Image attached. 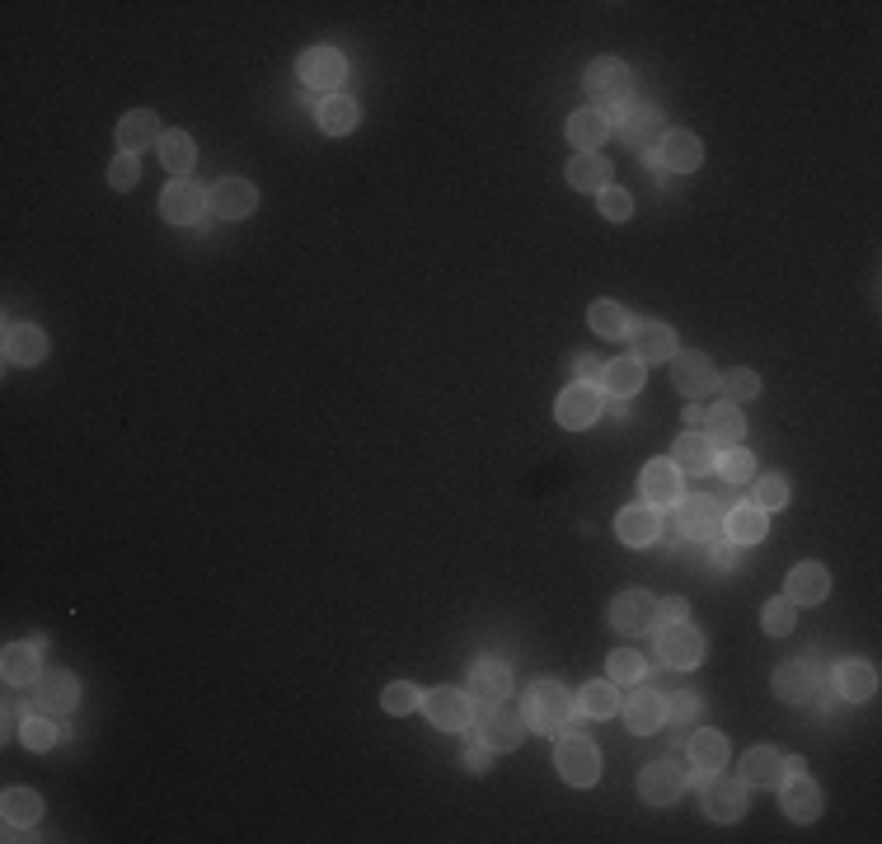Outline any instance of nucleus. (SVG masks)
I'll return each mask as SVG.
<instances>
[{
  "instance_id": "8fccbe9b",
  "label": "nucleus",
  "mask_w": 882,
  "mask_h": 844,
  "mask_svg": "<svg viewBox=\"0 0 882 844\" xmlns=\"http://www.w3.org/2000/svg\"><path fill=\"white\" fill-rule=\"evenodd\" d=\"M605 671H611L615 685H639L643 680V657L630 653V647H620V653H611V661H605Z\"/></svg>"
},
{
  "instance_id": "5fc2aeb1",
  "label": "nucleus",
  "mask_w": 882,
  "mask_h": 844,
  "mask_svg": "<svg viewBox=\"0 0 882 844\" xmlns=\"http://www.w3.org/2000/svg\"><path fill=\"white\" fill-rule=\"evenodd\" d=\"M136 179H142V165H136L132 155H117V160L108 165V188L127 192V188H136Z\"/></svg>"
},
{
  "instance_id": "79ce46f5",
  "label": "nucleus",
  "mask_w": 882,
  "mask_h": 844,
  "mask_svg": "<svg viewBox=\"0 0 882 844\" xmlns=\"http://www.w3.org/2000/svg\"><path fill=\"white\" fill-rule=\"evenodd\" d=\"M578 709H582L587 718H615V713H620V690H615V680H592V685H582Z\"/></svg>"
},
{
  "instance_id": "864d4df0",
  "label": "nucleus",
  "mask_w": 882,
  "mask_h": 844,
  "mask_svg": "<svg viewBox=\"0 0 882 844\" xmlns=\"http://www.w3.org/2000/svg\"><path fill=\"white\" fill-rule=\"evenodd\" d=\"M596 202H601V216H605V221H630V216H634V198H630L624 188H615V184L601 188Z\"/></svg>"
},
{
  "instance_id": "ea45409f",
  "label": "nucleus",
  "mask_w": 882,
  "mask_h": 844,
  "mask_svg": "<svg viewBox=\"0 0 882 844\" xmlns=\"http://www.w3.org/2000/svg\"><path fill=\"white\" fill-rule=\"evenodd\" d=\"M160 160H165V169H174V179H188V169L198 165V146H193V136L188 132H165L160 136Z\"/></svg>"
},
{
  "instance_id": "c756f323",
  "label": "nucleus",
  "mask_w": 882,
  "mask_h": 844,
  "mask_svg": "<svg viewBox=\"0 0 882 844\" xmlns=\"http://www.w3.org/2000/svg\"><path fill=\"white\" fill-rule=\"evenodd\" d=\"M723 540H733V544H756V540H766V512H760L756 502L728 507V512H723Z\"/></svg>"
},
{
  "instance_id": "f3484780",
  "label": "nucleus",
  "mask_w": 882,
  "mask_h": 844,
  "mask_svg": "<svg viewBox=\"0 0 882 844\" xmlns=\"http://www.w3.org/2000/svg\"><path fill=\"white\" fill-rule=\"evenodd\" d=\"M615 123H620V136H624V142H630L634 150H643V155L657 150V142L666 136V123H662V113H657L653 104H630V108L615 117Z\"/></svg>"
},
{
  "instance_id": "09e8293b",
  "label": "nucleus",
  "mask_w": 882,
  "mask_h": 844,
  "mask_svg": "<svg viewBox=\"0 0 882 844\" xmlns=\"http://www.w3.org/2000/svg\"><path fill=\"white\" fill-rule=\"evenodd\" d=\"M793 619H798V611H793V601H789V596H775V601L766 605V615H760V624H766V634H775V638L793 634Z\"/></svg>"
},
{
  "instance_id": "3c124183",
  "label": "nucleus",
  "mask_w": 882,
  "mask_h": 844,
  "mask_svg": "<svg viewBox=\"0 0 882 844\" xmlns=\"http://www.w3.org/2000/svg\"><path fill=\"white\" fill-rule=\"evenodd\" d=\"M784 502H789V479H784V475L756 479V507H760V512H779Z\"/></svg>"
},
{
  "instance_id": "f8f14e48",
  "label": "nucleus",
  "mask_w": 882,
  "mask_h": 844,
  "mask_svg": "<svg viewBox=\"0 0 882 844\" xmlns=\"http://www.w3.org/2000/svg\"><path fill=\"white\" fill-rule=\"evenodd\" d=\"M507 695H512V666L507 661L484 657L469 666V699H475V709H498Z\"/></svg>"
},
{
  "instance_id": "c85d7f7f",
  "label": "nucleus",
  "mask_w": 882,
  "mask_h": 844,
  "mask_svg": "<svg viewBox=\"0 0 882 844\" xmlns=\"http://www.w3.org/2000/svg\"><path fill=\"white\" fill-rule=\"evenodd\" d=\"M605 136H611V117H605V113L578 108L573 117H568V142L578 146V155H596Z\"/></svg>"
},
{
  "instance_id": "aec40b11",
  "label": "nucleus",
  "mask_w": 882,
  "mask_h": 844,
  "mask_svg": "<svg viewBox=\"0 0 882 844\" xmlns=\"http://www.w3.org/2000/svg\"><path fill=\"white\" fill-rule=\"evenodd\" d=\"M0 347H6V362L10 366H38L48 357V333L38 324H6V338H0Z\"/></svg>"
},
{
  "instance_id": "7ed1b4c3",
  "label": "nucleus",
  "mask_w": 882,
  "mask_h": 844,
  "mask_svg": "<svg viewBox=\"0 0 882 844\" xmlns=\"http://www.w3.org/2000/svg\"><path fill=\"white\" fill-rule=\"evenodd\" d=\"M691 774H699L691 760H681V756H672V760H653L648 770L639 774V798L648 802V807H672V802L685 793V779Z\"/></svg>"
},
{
  "instance_id": "393cba45",
  "label": "nucleus",
  "mask_w": 882,
  "mask_h": 844,
  "mask_svg": "<svg viewBox=\"0 0 882 844\" xmlns=\"http://www.w3.org/2000/svg\"><path fill=\"white\" fill-rule=\"evenodd\" d=\"M643 498H648L657 512L662 507H676L681 502V469L672 465V460H648L643 465Z\"/></svg>"
},
{
  "instance_id": "9d476101",
  "label": "nucleus",
  "mask_w": 882,
  "mask_h": 844,
  "mask_svg": "<svg viewBox=\"0 0 882 844\" xmlns=\"http://www.w3.org/2000/svg\"><path fill=\"white\" fill-rule=\"evenodd\" d=\"M601 408H605L601 385H596V381H578V385H568L563 395H559L554 418H559L568 431H582V427H592V423L601 418Z\"/></svg>"
},
{
  "instance_id": "4be33fe9",
  "label": "nucleus",
  "mask_w": 882,
  "mask_h": 844,
  "mask_svg": "<svg viewBox=\"0 0 882 844\" xmlns=\"http://www.w3.org/2000/svg\"><path fill=\"white\" fill-rule=\"evenodd\" d=\"M253 207H259V188L249 179H221L211 188V211L221 221H245V216H253Z\"/></svg>"
},
{
  "instance_id": "052dcab7",
  "label": "nucleus",
  "mask_w": 882,
  "mask_h": 844,
  "mask_svg": "<svg viewBox=\"0 0 882 844\" xmlns=\"http://www.w3.org/2000/svg\"><path fill=\"white\" fill-rule=\"evenodd\" d=\"M793 774H808V764H802L798 756H784V779H793Z\"/></svg>"
},
{
  "instance_id": "a878e982",
  "label": "nucleus",
  "mask_w": 882,
  "mask_h": 844,
  "mask_svg": "<svg viewBox=\"0 0 882 844\" xmlns=\"http://www.w3.org/2000/svg\"><path fill=\"white\" fill-rule=\"evenodd\" d=\"M741 783H747V789H779L784 756L775 751V746H751V751L741 756Z\"/></svg>"
},
{
  "instance_id": "b1692460",
  "label": "nucleus",
  "mask_w": 882,
  "mask_h": 844,
  "mask_svg": "<svg viewBox=\"0 0 882 844\" xmlns=\"http://www.w3.org/2000/svg\"><path fill=\"white\" fill-rule=\"evenodd\" d=\"M657 525H662L657 507L653 502H634V507H624V512L615 517V535L630 544V549H643V544L657 540Z\"/></svg>"
},
{
  "instance_id": "20e7f679",
  "label": "nucleus",
  "mask_w": 882,
  "mask_h": 844,
  "mask_svg": "<svg viewBox=\"0 0 882 844\" xmlns=\"http://www.w3.org/2000/svg\"><path fill=\"white\" fill-rule=\"evenodd\" d=\"M554 764H559V774L573 783V789H592V783L601 779V751L592 746V737H582V732L563 728V737L554 746Z\"/></svg>"
},
{
  "instance_id": "39448f33",
  "label": "nucleus",
  "mask_w": 882,
  "mask_h": 844,
  "mask_svg": "<svg viewBox=\"0 0 882 844\" xmlns=\"http://www.w3.org/2000/svg\"><path fill=\"white\" fill-rule=\"evenodd\" d=\"M704 634L695 629L691 619H681V624H662V634H657V657H662V666H676V671H695V666L704 661Z\"/></svg>"
},
{
  "instance_id": "f257e3e1",
  "label": "nucleus",
  "mask_w": 882,
  "mask_h": 844,
  "mask_svg": "<svg viewBox=\"0 0 882 844\" xmlns=\"http://www.w3.org/2000/svg\"><path fill=\"white\" fill-rule=\"evenodd\" d=\"M582 90H587V100H592V108L615 123V117L634 100V71L624 66L620 56H596V62L587 66V75H582Z\"/></svg>"
},
{
  "instance_id": "f704fd0d",
  "label": "nucleus",
  "mask_w": 882,
  "mask_h": 844,
  "mask_svg": "<svg viewBox=\"0 0 882 844\" xmlns=\"http://www.w3.org/2000/svg\"><path fill=\"white\" fill-rule=\"evenodd\" d=\"M672 465L681 475H709L714 469V446L704 441V431H685V437L672 446Z\"/></svg>"
},
{
  "instance_id": "4468645a",
  "label": "nucleus",
  "mask_w": 882,
  "mask_h": 844,
  "mask_svg": "<svg viewBox=\"0 0 882 844\" xmlns=\"http://www.w3.org/2000/svg\"><path fill=\"white\" fill-rule=\"evenodd\" d=\"M821 680H827V671H821L817 661H808V657L779 661V671H775V695L789 699V704H812V695H817Z\"/></svg>"
},
{
  "instance_id": "412c9836",
  "label": "nucleus",
  "mask_w": 882,
  "mask_h": 844,
  "mask_svg": "<svg viewBox=\"0 0 882 844\" xmlns=\"http://www.w3.org/2000/svg\"><path fill=\"white\" fill-rule=\"evenodd\" d=\"M624 709V722H630V732L648 737L657 728H666V699L653 690V685H639V690L630 695V704H620Z\"/></svg>"
},
{
  "instance_id": "6ab92c4d",
  "label": "nucleus",
  "mask_w": 882,
  "mask_h": 844,
  "mask_svg": "<svg viewBox=\"0 0 882 844\" xmlns=\"http://www.w3.org/2000/svg\"><path fill=\"white\" fill-rule=\"evenodd\" d=\"M672 381H676V389L685 399H699V395H709V389H718V371H714V362L704 357V352H676V357H672Z\"/></svg>"
},
{
  "instance_id": "72a5a7b5",
  "label": "nucleus",
  "mask_w": 882,
  "mask_h": 844,
  "mask_svg": "<svg viewBox=\"0 0 882 844\" xmlns=\"http://www.w3.org/2000/svg\"><path fill=\"white\" fill-rule=\"evenodd\" d=\"M784 812H789L793 821H817L821 816V789L808 779V774H793V779H784Z\"/></svg>"
},
{
  "instance_id": "ddd939ff",
  "label": "nucleus",
  "mask_w": 882,
  "mask_h": 844,
  "mask_svg": "<svg viewBox=\"0 0 882 844\" xmlns=\"http://www.w3.org/2000/svg\"><path fill=\"white\" fill-rule=\"evenodd\" d=\"M207 207H211V192L198 188L193 179H174V184L160 192V216H165L169 226H198Z\"/></svg>"
},
{
  "instance_id": "e433bc0d",
  "label": "nucleus",
  "mask_w": 882,
  "mask_h": 844,
  "mask_svg": "<svg viewBox=\"0 0 882 844\" xmlns=\"http://www.w3.org/2000/svg\"><path fill=\"white\" fill-rule=\"evenodd\" d=\"M685 756H691V764L699 774H714L728 764V737L723 732H695L691 746H685Z\"/></svg>"
},
{
  "instance_id": "0eeeda50",
  "label": "nucleus",
  "mask_w": 882,
  "mask_h": 844,
  "mask_svg": "<svg viewBox=\"0 0 882 844\" xmlns=\"http://www.w3.org/2000/svg\"><path fill=\"white\" fill-rule=\"evenodd\" d=\"M699 802L709 821H741V812H747V783L714 770L709 779H699Z\"/></svg>"
},
{
  "instance_id": "4c0bfd02",
  "label": "nucleus",
  "mask_w": 882,
  "mask_h": 844,
  "mask_svg": "<svg viewBox=\"0 0 882 844\" xmlns=\"http://www.w3.org/2000/svg\"><path fill=\"white\" fill-rule=\"evenodd\" d=\"M0 812H6V826L10 831H29L38 816H43V798H38L33 789H6V798H0Z\"/></svg>"
},
{
  "instance_id": "4d7b16f0",
  "label": "nucleus",
  "mask_w": 882,
  "mask_h": 844,
  "mask_svg": "<svg viewBox=\"0 0 882 844\" xmlns=\"http://www.w3.org/2000/svg\"><path fill=\"white\" fill-rule=\"evenodd\" d=\"M709 559H714V567H723V573H733V567H737V559H741V544H733V540H723V535H718Z\"/></svg>"
},
{
  "instance_id": "49530a36",
  "label": "nucleus",
  "mask_w": 882,
  "mask_h": 844,
  "mask_svg": "<svg viewBox=\"0 0 882 844\" xmlns=\"http://www.w3.org/2000/svg\"><path fill=\"white\" fill-rule=\"evenodd\" d=\"M699 713H704V699L695 690H676L666 699V728H691Z\"/></svg>"
},
{
  "instance_id": "a19ab883",
  "label": "nucleus",
  "mask_w": 882,
  "mask_h": 844,
  "mask_svg": "<svg viewBox=\"0 0 882 844\" xmlns=\"http://www.w3.org/2000/svg\"><path fill=\"white\" fill-rule=\"evenodd\" d=\"M601 385L611 389L615 399H630V395H639V385H643V366H639L634 357L605 362V366H601Z\"/></svg>"
},
{
  "instance_id": "9b49d317",
  "label": "nucleus",
  "mask_w": 882,
  "mask_h": 844,
  "mask_svg": "<svg viewBox=\"0 0 882 844\" xmlns=\"http://www.w3.org/2000/svg\"><path fill=\"white\" fill-rule=\"evenodd\" d=\"M723 512H728V507H723L718 498H681L676 502V521H681V535L685 540H718L723 535Z\"/></svg>"
},
{
  "instance_id": "bf43d9fd",
  "label": "nucleus",
  "mask_w": 882,
  "mask_h": 844,
  "mask_svg": "<svg viewBox=\"0 0 882 844\" xmlns=\"http://www.w3.org/2000/svg\"><path fill=\"white\" fill-rule=\"evenodd\" d=\"M573 381H601V362L592 357V352H582V357H573Z\"/></svg>"
},
{
  "instance_id": "c03bdc74",
  "label": "nucleus",
  "mask_w": 882,
  "mask_h": 844,
  "mask_svg": "<svg viewBox=\"0 0 882 844\" xmlns=\"http://www.w3.org/2000/svg\"><path fill=\"white\" fill-rule=\"evenodd\" d=\"M714 469L728 483H751L756 479V456L747 446H728V450H718V456H714Z\"/></svg>"
},
{
  "instance_id": "473e14b6",
  "label": "nucleus",
  "mask_w": 882,
  "mask_h": 844,
  "mask_svg": "<svg viewBox=\"0 0 882 844\" xmlns=\"http://www.w3.org/2000/svg\"><path fill=\"white\" fill-rule=\"evenodd\" d=\"M827 592H831V573L821 563H798L789 573V601L793 605H817V601H827Z\"/></svg>"
},
{
  "instance_id": "680f3d73",
  "label": "nucleus",
  "mask_w": 882,
  "mask_h": 844,
  "mask_svg": "<svg viewBox=\"0 0 882 844\" xmlns=\"http://www.w3.org/2000/svg\"><path fill=\"white\" fill-rule=\"evenodd\" d=\"M685 423H691V431H699V427H704V408L691 404V408H685Z\"/></svg>"
},
{
  "instance_id": "de8ad7c7",
  "label": "nucleus",
  "mask_w": 882,
  "mask_h": 844,
  "mask_svg": "<svg viewBox=\"0 0 882 844\" xmlns=\"http://www.w3.org/2000/svg\"><path fill=\"white\" fill-rule=\"evenodd\" d=\"M381 704H385V713H395V718H404V713H414V709H423V695H418V685H408V680H395V685H385V695H381Z\"/></svg>"
},
{
  "instance_id": "13d9d810",
  "label": "nucleus",
  "mask_w": 882,
  "mask_h": 844,
  "mask_svg": "<svg viewBox=\"0 0 882 844\" xmlns=\"http://www.w3.org/2000/svg\"><path fill=\"white\" fill-rule=\"evenodd\" d=\"M685 615H691V605H685L681 596H672V601H657V624H681Z\"/></svg>"
},
{
  "instance_id": "a18cd8bd",
  "label": "nucleus",
  "mask_w": 882,
  "mask_h": 844,
  "mask_svg": "<svg viewBox=\"0 0 882 844\" xmlns=\"http://www.w3.org/2000/svg\"><path fill=\"white\" fill-rule=\"evenodd\" d=\"M19 741L29 746V751H52L56 746V722H52V713H29L24 722H19Z\"/></svg>"
},
{
  "instance_id": "dca6fc26",
  "label": "nucleus",
  "mask_w": 882,
  "mask_h": 844,
  "mask_svg": "<svg viewBox=\"0 0 882 844\" xmlns=\"http://www.w3.org/2000/svg\"><path fill=\"white\" fill-rule=\"evenodd\" d=\"M81 699V685H75L71 671H43L33 685V709L38 713H52V718H66Z\"/></svg>"
},
{
  "instance_id": "cd10ccee",
  "label": "nucleus",
  "mask_w": 882,
  "mask_h": 844,
  "mask_svg": "<svg viewBox=\"0 0 882 844\" xmlns=\"http://www.w3.org/2000/svg\"><path fill=\"white\" fill-rule=\"evenodd\" d=\"M827 680H831V690H836L840 699H873V690H878V666H869V661H840Z\"/></svg>"
},
{
  "instance_id": "6e6552de",
  "label": "nucleus",
  "mask_w": 882,
  "mask_h": 844,
  "mask_svg": "<svg viewBox=\"0 0 882 844\" xmlns=\"http://www.w3.org/2000/svg\"><path fill=\"white\" fill-rule=\"evenodd\" d=\"M297 75H301V85H310V90H320V94H339L343 75H347V62H343V52H339V48L320 43V48H305V52H301Z\"/></svg>"
},
{
  "instance_id": "423d86ee",
  "label": "nucleus",
  "mask_w": 882,
  "mask_h": 844,
  "mask_svg": "<svg viewBox=\"0 0 882 844\" xmlns=\"http://www.w3.org/2000/svg\"><path fill=\"white\" fill-rule=\"evenodd\" d=\"M423 713H427V722H437L442 732L475 728V699H469V690H456V685H442V690L423 695Z\"/></svg>"
},
{
  "instance_id": "2eb2a0df",
  "label": "nucleus",
  "mask_w": 882,
  "mask_h": 844,
  "mask_svg": "<svg viewBox=\"0 0 882 844\" xmlns=\"http://www.w3.org/2000/svg\"><path fill=\"white\" fill-rule=\"evenodd\" d=\"M653 160L666 169V174H695L699 165H704V142L695 132H666L662 142H657V150H653Z\"/></svg>"
},
{
  "instance_id": "1a4fd4ad",
  "label": "nucleus",
  "mask_w": 882,
  "mask_h": 844,
  "mask_svg": "<svg viewBox=\"0 0 882 844\" xmlns=\"http://www.w3.org/2000/svg\"><path fill=\"white\" fill-rule=\"evenodd\" d=\"M630 357L639 366H657L676 357V329L662 320H634L630 324Z\"/></svg>"
},
{
  "instance_id": "58836bf2",
  "label": "nucleus",
  "mask_w": 882,
  "mask_h": 844,
  "mask_svg": "<svg viewBox=\"0 0 882 844\" xmlns=\"http://www.w3.org/2000/svg\"><path fill=\"white\" fill-rule=\"evenodd\" d=\"M315 123H320V132H329V136H347L352 127H357V104H352L347 94H324Z\"/></svg>"
},
{
  "instance_id": "c9c22d12",
  "label": "nucleus",
  "mask_w": 882,
  "mask_h": 844,
  "mask_svg": "<svg viewBox=\"0 0 882 844\" xmlns=\"http://www.w3.org/2000/svg\"><path fill=\"white\" fill-rule=\"evenodd\" d=\"M615 169L611 160H601V155H578V160H568V184H573L578 192H601L611 188Z\"/></svg>"
},
{
  "instance_id": "37998d69",
  "label": "nucleus",
  "mask_w": 882,
  "mask_h": 844,
  "mask_svg": "<svg viewBox=\"0 0 882 844\" xmlns=\"http://www.w3.org/2000/svg\"><path fill=\"white\" fill-rule=\"evenodd\" d=\"M587 320H592V333H601V338H624L630 333V310H624L620 301H596L592 310H587Z\"/></svg>"
},
{
  "instance_id": "6e6d98bb",
  "label": "nucleus",
  "mask_w": 882,
  "mask_h": 844,
  "mask_svg": "<svg viewBox=\"0 0 882 844\" xmlns=\"http://www.w3.org/2000/svg\"><path fill=\"white\" fill-rule=\"evenodd\" d=\"M488 764H494V746H484L479 737H469V751H465V770H475V774H484Z\"/></svg>"
},
{
  "instance_id": "f03ea898",
  "label": "nucleus",
  "mask_w": 882,
  "mask_h": 844,
  "mask_svg": "<svg viewBox=\"0 0 882 844\" xmlns=\"http://www.w3.org/2000/svg\"><path fill=\"white\" fill-rule=\"evenodd\" d=\"M521 722H526V732H544V737L573 728V722H578L573 695H568L559 680H536L531 690H526V699H521Z\"/></svg>"
},
{
  "instance_id": "5701e85b",
  "label": "nucleus",
  "mask_w": 882,
  "mask_h": 844,
  "mask_svg": "<svg viewBox=\"0 0 882 844\" xmlns=\"http://www.w3.org/2000/svg\"><path fill=\"white\" fill-rule=\"evenodd\" d=\"M160 117H155L151 108H132L123 123H117V146H123V155H142L151 146H160Z\"/></svg>"
},
{
  "instance_id": "a211bd4d",
  "label": "nucleus",
  "mask_w": 882,
  "mask_h": 844,
  "mask_svg": "<svg viewBox=\"0 0 882 844\" xmlns=\"http://www.w3.org/2000/svg\"><path fill=\"white\" fill-rule=\"evenodd\" d=\"M611 624L620 634H648V629H657V601L648 596V592H620L615 601H611Z\"/></svg>"
},
{
  "instance_id": "bb28decb",
  "label": "nucleus",
  "mask_w": 882,
  "mask_h": 844,
  "mask_svg": "<svg viewBox=\"0 0 882 844\" xmlns=\"http://www.w3.org/2000/svg\"><path fill=\"white\" fill-rule=\"evenodd\" d=\"M704 441L714 450H728V446H741V431H747V418H741L737 404H718L714 414H704Z\"/></svg>"
},
{
  "instance_id": "603ef678",
  "label": "nucleus",
  "mask_w": 882,
  "mask_h": 844,
  "mask_svg": "<svg viewBox=\"0 0 882 844\" xmlns=\"http://www.w3.org/2000/svg\"><path fill=\"white\" fill-rule=\"evenodd\" d=\"M718 389H728L733 404L737 399H756L760 395V376L751 366H737V371H728V376H718Z\"/></svg>"
},
{
  "instance_id": "2f4dec72",
  "label": "nucleus",
  "mask_w": 882,
  "mask_h": 844,
  "mask_svg": "<svg viewBox=\"0 0 882 844\" xmlns=\"http://www.w3.org/2000/svg\"><path fill=\"white\" fill-rule=\"evenodd\" d=\"M0 676H6L10 690H24V685H38V647L33 643H10L6 657H0Z\"/></svg>"
},
{
  "instance_id": "7c9ffc66",
  "label": "nucleus",
  "mask_w": 882,
  "mask_h": 844,
  "mask_svg": "<svg viewBox=\"0 0 882 844\" xmlns=\"http://www.w3.org/2000/svg\"><path fill=\"white\" fill-rule=\"evenodd\" d=\"M475 737H479L484 746H494V751H517V746H521V737H526V722H517L512 713L488 709V713L479 718Z\"/></svg>"
}]
</instances>
